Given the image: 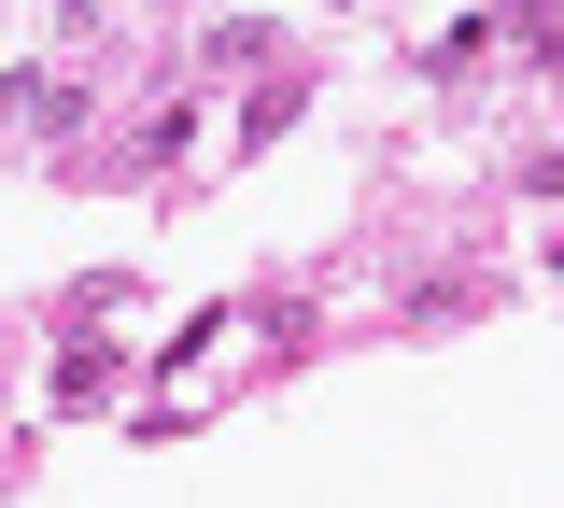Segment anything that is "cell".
<instances>
[{
	"label": "cell",
	"mask_w": 564,
	"mask_h": 508,
	"mask_svg": "<svg viewBox=\"0 0 564 508\" xmlns=\"http://www.w3.org/2000/svg\"><path fill=\"white\" fill-rule=\"evenodd\" d=\"M0 85H14V72H0Z\"/></svg>",
	"instance_id": "obj_1"
}]
</instances>
